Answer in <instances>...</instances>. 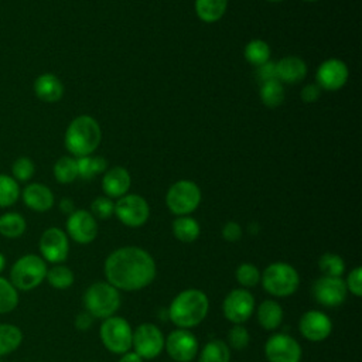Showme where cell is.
Returning <instances> with one entry per match:
<instances>
[{"mask_svg": "<svg viewBox=\"0 0 362 362\" xmlns=\"http://www.w3.org/2000/svg\"><path fill=\"white\" fill-rule=\"evenodd\" d=\"M348 76L349 71L346 64L338 58H328L322 61L315 74L317 85L325 90L341 89L346 83Z\"/></svg>", "mask_w": 362, "mask_h": 362, "instance_id": "obj_17", "label": "cell"}, {"mask_svg": "<svg viewBox=\"0 0 362 362\" xmlns=\"http://www.w3.org/2000/svg\"><path fill=\"white\" fill-rule=\"evenodd\" d=\"M304 1H317V0H304Z\"/></svg>", "mask_w": 362, "mask_h": 362, "instance_id": "obj_50", "label": "cell"}, {"mask_svg": "<svg viewBox=\"0 0 362 362\" xmlns=\"http://www.w3.org/2000/svg\"><path fill=\"white\" fill-rule=\"evenodd\" d=\"M119 362H143V358L139 356L134 351H127V352L122 354Z\"/></svg>", "mask_w": 362, "mask_h": 362, "instance_id": "obj_47", "label": "cell"}, {"mask_svg": "<svg viewBox=\"0 0 362 362\" xmlns=\"http://www.w3.org/2000/svg\"><path fill=\"white\" fill-rule=\"evenodd\" d=\"M201 202L199 187L189 180H180L174 182L165 195L167 208L178 216L194 212Z\"/></svg>", "mask_w": 362, "mask_h": 362, "instance_id": "obj_8", "label": "cell"}, {"mask_svg": "<svg viewBox=\"0 0 362 362\" xmlns=\"http://www.w3.org/2000/svg\"><path fill=\"white\" fill-rule=\"evenodd\" d=\"M259 95H260V100L264 106L274 109V107L280 106L284 100L283 83L277 79L263 82L262 86H260Z\"/></svg>", "mask_w": 362, "mask_h": 362, "instance_id": "obj_31", "label": "cell"}, {"mask_svg": "<svg viewBox=\"0 0 362 362\" xmlns=\"http://www.w3.org/2000/svg\"><path fill=\"white\" fill-rule=\"evenodd\" d=\"M173 233L180 242L191 243L198 239V236L201 233V228H199V223L194 218L184 215V216H178L177 219H174Z\"/></svg>", "mask_w": 362, "mask_h": 362, "instance_id": "obj_27", "label": "cell"}, {"mask_svg": "<svg viewBox=\"0 0 362 362\" xmlns=\"http://www.w3.org/2000/svg\"><path fill=\"white\" fill-rule=\"evenodd\" d=\"M318 267L324 276L341 277L342 273L345 272V262L339 255L324 253L318 259Z\"/></svg>", "mask_w": 362, "mask_h": 362, "instance_id": "obj_36", "label": "cell"}, {"mask_svg": "<svg viewBox=\"0 0 362 362\" xmlns=\"http://www.w3.org/2000/svg\"><path fill=\"white\" fill-rule=\"evenodd\" d=\"M132 348L143 359H153L164 349V335L158 327L151 322L140 324L133 331Z\"/></svg>", "mask_w": 362, "mask_h": 362, "instance_id": "obj_10", "label": "cell"}, {"mask_svg": "<svg viewBox=\"0 0 362 362\" xmlns=\"http://www.w3.org/2000/svg\"><path fill=\"white\" fill-rule=\"evenodd\" d=\"M45 280L51 287L57 290H65L74 284L75 276L68 266H64L62 263H59V264H54L51 269L47 270Z\"/></svg>", "mask_w": 362, "mask_h": 362, "instance_id": "obj_32", "label": "cell"}, {"mask_svg": "<svg viewBox=\"0 0 362 362\" xmlns=\"http://www.w3.org/2000/svg\"><path fill=\"white\" fill-rule=\"evenodd\" d=\"M260 281L269 294L274 297H288L298 288L300 276L291 264L286 262H274L263 270Z\"/></svg>", "mask_w": 362, "mask_h": 362, "instance_id": "obj_6", "label": "cell"}, {"mask_svg": "<svg viewBox=\"0 0 362 362\" xmlns=\"http://www.w3.org/2000/svg\"><path fill=\"white\" fill-rule=\"evenodd\" d=\"M115 215L123 225L129 228H139L147 222L150 216V206L141 195L126 194L115 202Z\"/></svg>", "mask_w": 362, "mask_h": 362, "instance_id": "obj_9", "label": "cell"}, {"mask_svg": "<svg viewBox=\"0 0 362 362\" xmlns=\"http://www.w3.org/2000/svg\"><path fill=\"white\" fill-rule=\"evenodd\" d=\"M78 177L83 180H90L99 173H103L107 168V161L99 156H83L76 158Z\"/></svg>", "mask_w": 362, "mask_h": 362, "instance_id": "obj_30", "label": "cell"}, {"mask_svg": "<svg viewBox=\"0 0 362 362\" xmlns=\"http://www.w3.org/2000/svg\"><path fill=\"white\" fill-rule=\"evenodd\" d=\"M66 233L76 243H90L98 235L96 218L86 209H75L68 215Z\"/></svg>", "mask_w": 362, "mask_h": 362, "instance_id": "obj_16", "label": "cell"}, {"mask_svg": "<svg viewBox=\"0 0 362 362\" xmlns=\"http://www.w3.org/2000/svg\"><path fill=\"white\" fill-rule=\"evenodd\" d=\"M102 130L99 123L89 115L76 116L66 127L65 132V147L66 150L78 157L90 156L100 144Z\"/></svg>", "mask_w": 362, "mask_h": 362, "instance_id": "obj_3", "label": "cell"}, {"mask_svg": "<svg viewBox=\"0 0 362 362\" xmlns=\"http://www.w3.org/2000/svg\"><path fill=\"white\" fill-rule=\"evenodd\" d=\"M4 269H6V256L0 252V276L4 272Z\"/></svg>", "mask_w": 362, "mask_h": 362, "instance_id": "obj_48", "label": "cell"}, {"mask_svg": "<svg viewBox=\"0 0 362 362\" xmlns=\"http://www.w3.org/2000/svg\"><path fill=\"white\" fill-rule=\"evenodd\" d=\"M23 201L35 212H47L54 205V194L47 185L33 182L23 189Z\"/></svg>", "mask_w": 362, "mask_h": 362, "instance_id": "obj_20", "label": "cell"}, {"mask_svg": "<svg viewBox=\"0 0 362 362\" xmlns=\"http://www.w3.org/2000/svg\"><path fill=\"white\" fill-rule=\"evenodd\" d=\"M209 310V300L202 290L187 288L178 293L170 304L168 317L178 328H192L204 321Z\"/></svg>", "mask_w": 362, "mask_h": 362, "instance_id": "obj_2", "label": "cell"}, {"mask_svg": "<svg viewBox=\"0 0 362 362\" xmlns=\"http://www.w3.org/2000/svg\"><path fill=\"white\" fill-rule=\"evenodd\" d=\"M298 328L301 335L310 342H321L327 339L332 331V321L320 310H310L300 318Z\"/></svg>", "mask_w": 362, "mask_h": 362, "instance_id": "obj_18", "label": "cell"}, {"mask_svg": "<svg viewBox=\"0 0 362 362\" xmlns=\"http://www.w3.org/2000/svg\"><path fill=\"white\" fill-rule=\"evenodd\" d=\"M47 270V262L41 256L28 253L13 263L8 280L18 291H30L45 280Z\"/></svg>", "mask_w": 362, "mask_h": 362, "instance_id": "obj_5", "label": "cell"}, {"mask_svg": "<svg viewBox=\"0 0 362 362\" xmlns=\"http://www.w3.org/2000/svg\"><path fill=\"white\" fill-rule=\"evenodd\" d=\"M90 214L98 219H109L115 214V202L109 197H98L90 204Z\"/></svg>", "mask_w": 362, "mask_h": 362, "instance_id": "obj_40", "label": "cell"}, {"mask_svg": "<svg viewBox=\"0 0 362 362\" xmlns=\"http://www.w3.org/2000/svg\"><path fill=\"white\" fill-rule=\"evenodd\" d=\"M255 305V298L246 288H235L225 297L222 311L228 321L243 324L253 314Z\"/></svg>", "mask_w": 362, "mask_h": 362, "instance_id": "obj_14", "label": "cell"}, {"mask_svg": "<svg viewBox=\"0 0 362 362\" xmlns=\"http://www.w3.org/2000/svg\"><path fill=\"white\" fill-rule=\"evenodd\" d=\"M34 163L28 157H18L11 165L13 178L16 181H28L34 175Z\"/></svg>", "mask_w": 362, "mask_h": 362, "instance_id": "obj_39", "label": "cell"}, {"mask_svg": "<svg viewBox=\"0 0 362 362\" xmlns=\"http://www.w3.org/2000/svg\"><path fill=\"white\" fill-rule=\"evenodd\" d=\"M27 222L18 212H6L0 216V235L7 239H17L24 235Z\"/></svg>", "mask_w": 362, "mask_h": 362, "instance_id": "obj_26", "label": "cell"}, {"mask_svg": "<svg viewBox=\"0 0 362 362\" xmlns=\"http://www.w3.org/2000/svg\"><path fill=\"white\" fill-rule=\"evenodd\" d=\"M257 321L266 331H274L283 321V308L274 300H264L257 307Z\"/></svg>", "mask_w": 362, "mask_h": 362, "instance_id": "obj_23", "label": "cell"}, {"mask_svg": "<svg viewBox=\"0 0 362 362\" xmlns=\"http://www.w3.org/2000/svg\"><path fill=\"white\" fill-rule=\"evenodd\" d=\"M54 177L61 184H69L78 178L76 158L64 156L54 164Z\"/></svg>", "mask_w": 362, "mask_h": 362, "instance_id": "obj_34", "label": "cell"}, {"mask_svg": "<svg viewBox=\"0 0 362 362\" xmlns=\"http://www.w3.org/2000/svg\"><path fill=\"white\" fill-rule=\"evenodd\" d=\"M122 303L120 293L107 281H96L90 284L83 294V305L93 318L106 320L119 310Z\"/></svg>", "mask_w": 362, "mask_h": 362, "instance_id": "obj_4", "label": "cell"}, {"mask_svg": "<svg viewBox=\"0 0 362 362\" xmlns=\"http://www.w3.org/2000/svg\"><path fill=\"white\" fill-rule=\"evenodd\" d=\"M228 8V0H195V13L204 23L219 21Z\"/></svg>", "mask_w": 362, "mask_h": 362, "instance_id": "obj_24", "label": "cell"}, {"mask_svg": "<svg viewBox=\"0 0 362 362\" xmlns=\"http://www.w3.org/2000/svg\"><path fill=\"white\" fill-rule=\"evenodd\" d=\"M92 322H93V317L90 314H88L86 311L82 314H78L75 318V327L79 331H86L92 325Z\"/></svg>", "mask_w": 362, "mask_h": 362, "instance_id": "obj_45", "label": "cell"}, {"mask_svg": "<svg viewBox=\"0 0 362 362\" xmlns=\"http://www.w3.org/2000/svg\"><path fill=\"white\" fill-rule=\"evenodd\" d=\"M38 247L41 257L45 262L52 264L64 263L69 253L68 235L62 229L51 226L42 232L38 242Z\"/></svg>", "mask_w": 362, "mask_h": 362, "instance_id": "obj_11", "label": "cell"}, {"mask_svg": "<svg viewBox=\"0 0 362 362\" xmlns=\"http://www.w3.org/2000/svg\"><path fill=\"white\" fill-rule=\"evenodd\" d=\"M164 348L175 362H191L198 354V339L191 331L177 328L164 338Z\"/></svg>", "mask_w": 362, "mask_h": 362, "instance_id": "obj_12", "label": "cell"}, {"mask_svg": "<svg viewBox=\"0 0 362 362\" xmlns=\"http://www.w3.org/2000/svg\"><path fill=\"white\" fill-rule=\"evenodd\" d=\"M256 75H257V79H259L262 83H263V82H267V81H272V79H277V78H276V62L267 61L266 64L257 66Z\"/></svg>", "mask_w": 362, "mask_h": 362, "instance_id": "obj_43", "label": "cell"}, {"mask_svg": "<svg viewBox=\"0 0 362 362\" xmlns=\"http://www.w3.org/2000/svg\"><path fill=\"white\" fill-rule=\"evenodd\" d=\"M250 341V335L249 331L242 325V324H235L229 332H228V346L236 349V351H242L249 345Z\"/></svg>", "mask_w": 362, "mask_h": 362, "instance_id": "obj_38", "label": "cell"}, {"mask_svg": "<svg viewBox=\"0 0 362 362\" xmlns=\"http://www.w3.org/2000/svg\"><path fill=\"white\" fill-rule=\"evenodd\" d=\"M20 197V187L17 181L6 174H0V208L11 206Z\"/></svg>", "mask_w": 362, "mask_h": 362, "instance_id": "obj_35", "label": "cell"}, {"mask_svg": "<svg viewBox=\"0 0 362 362\" xmlns=\"http://www.w3.org/2000/svg\"><path fill=\"white\" fill-rule=\"evenodd\" d=\"M34 92L44 102H57L64 95V85L54 74H42L34 82Z\"/></svg>", "mask_w": 362, "mask_h": 362, "instance_id": "obj_22", "label": "cell"}, {"mask_svg": "<svg viewBox=\"0 0 362 362\" xmlns=\"http://www.w3.org/2000/svg\"><path fill=\"white\" fill-rule=\"evenodd\" d=\"M267 1H272V3H277V1H281V0H267Z\"/></svg>", "mask_w": 362, "mask_h": 362, "instance_id": "obj_49", "label": "cell"}, {"mask_svg": "<svg viewBox=\"0 0 362 362\" xmlns=\"http://www.w3.org/2000/svg\"><path fill=\"white\" fill-rule=\"evenodd\" d=\"M264 355L269 362H300L301 346L291 335L279 332L267 338Z\"/></svg>", "mask_w": 362, "mask_h": 362, "instance_id": "obj_13", "label": "cell"}, {"mask_svg": "<svg viewBox=\"0 0 362 362\" xmlns=\"http://www.w3.org/2000/svg\"><path fill=\"white\" fill-rule=\"evenodd\" d=\"M270 45L263 41V40H252L249 41L246 45H245V51H243V55H245V59L255 65L256 68L266 64L267 61H270Z\"/></svg>", "mask_w": 362, "mask_h": 362, "instance_id": "obj_29", "label": "cell"}, {"mask_svg": "<svg viewBox=\"0 0 362 362\" xmlns=\"http://www.w3.org/2000/svg\"><path fill=\"white\" fill-rule=\"evenodd\" d=\"M313 297L325 307L341 305L348 294L345 280L341 277L322 276L314 281L311 288Z\"/></svg>", "mask_w": 362, "mask_h": 362, "instance_id": "obj_15", "label": "cell"}, {"mask_svg": "<svg viewBox=\"0 0 362 362\" xmlns=\"http://www.w3.org/2000/svg\"><path fill=\"white\" fill-rule=\"evenodd\" d=\"M300 96H301L303 102L313 103V102L318 100V98L321 96V88L317 83H308L301 88Z\"/></svg>", "mask_w": 362, "mask_h": 362, "instance_id": "obj_44", "label": "cell"}, {"mask_svg": "<svg viewBox=\"0 0 362 362\" xmlns=\"http://www.w3.org/2000/svg\"><path fill=\"white\" fill-rule=\"evenodd\" d=\"M230 351L225 341L212 339L204 345L198 362H229Z\"/></svg>", "mask_w": 362, "mask_h": 362, "instance_id": "obj_28", "label": "cell"}, {"mask_svg": "<svg viewBox=\"0 0 362 362\" xmlns=\"http://www.w3.org/2000/svg\"><path fill=\"white\" fill-rule=\"evenodd\" d=\"M18 290L11 284L8 279L0 276V314H8L14 311L18 305Z\"/></svg>", "mask_w": 362, "mask_h": 362, "instance_id": "obj_33", "label": "cell"}, {"mask_svg": "<svg viewBox=\"0 0 362 362\" xmlns=\"http://www.w3.org/2000/svg\"><path fill=\"white\" fill-rule=\"evenodd\" d=\"M235 276L242 288L255 287L260 281V270L252 263L239 264L235 272Z\"/></svg>", "mask_w": 362, "mask_h": 362, "instance_id": "obj_37", "label": "cell"}, {"mask_svg": "<svg viewBox=\"0 0 362 362\" xmlns=\"http://www.w3.org/2000/svg\"><path fill=\"white\" fill-rule=\"evenodd\" d=\"M23 331L10 322H0V358L17 351L23 342Z\"/></svg>", "mask_w": 362, "mask_h": 362, "instance_id": "obj_25", "label": "cell"}, {"mask_svg": "<svg viewBox=\"0 0 362 362\" xmlns=\"http://www.w3.org/2000/svg\"><path fill=\"white\" fill-rule=\"evenodd\" d=\"M132 184L129 171L124 167H113L105 173L102 188L109 198H120L127 194Z\"/></svg>", "mask_w": 362, "mask_h": 362, "instance_id": "obj_21", "label": "cell"}, {"mask_svg": "<svg viewBox=\"0 0 362 362\" xmlns=\"http://www.w3.org/2000/svg\"><path fill=\"white\" fill-rule=\"evenodd\" d=\"M59 209L66 214V215H71L74 211H75V204L71 198H62L59 201Z\"/></svg>", "mask_w": 362, "mask_h": 362, "instance_id": "obj_46", "label": "cell"}, {"mask_svg": "<svg viewBox=\"0 0 362 362\" xmlns=\"http://www.w3.org/2000/svg\"><path fill=\"white\" fill-rule=\"evenodd\" d=\"M222 238L228 242H238L242 238V228L238 222L229 221L222 226Z\"/></svg>", "mask_w": 362, "mask_h": 362, "instance_id": "obj_42", "label": "cell"}, {"mask_svg": "<svg viewBox=\"0 0 362 362\" xmlns=\"http://www.w3.org/2000/svg\"><path fill=\"white\" fill-rule=\"evenodd\" d=\"M307 75V64L303 58L288 55L276 62V78L281 83H298Z\"/></svg>", "mask_w": 362, "mask_h": 362, "instance_id": "obj_19", "label": "cell"}, {"mask_svg": "<svg viewBox=\"0 0 362 362\" xmlns=\"http://www.w3.org/2000/svg\"><path fill=\"white\" fill-rule=\"evenodd\" d=\"M156 273L157 267L151 255L137 246L119 247L105 260L106 280L117 290H141L154 280Z\"/></svg>", "mask_w": 362, "mask_h": 362, "instance_id": "obj_1", "label": "cell"}, {"mask_svg": "<svg viewBox=\"0 0 362 362\" xmlns=\"http://www.w3.org/2000/svg\"><path fill=\"white\" fill-rule=\"evenodd\" d=\"M346 290L351 291L355 297L362 296V267H355L349 272L346 280H345Z\"/></svg>", "mask_w": 362, "mask_h": 362, "instance_id": "obj_41", "label": "cell"}, {"mask_svg": "<svg viewBox=\"0 0 362 362\" xmlns=\"http://www.w3.org/2000/svg\"><path fill=\"white\" fill-rule=\"evenodd\" d=\"M99 335L105 348L112 354L122 355L132 349L133 329L130 324L122 317L112 315L103 320Z\"/></svg>", "mask_w": 362, "mask_h": 362, "instance_id": "obj_7", "label": "cell"}]
</instances>
